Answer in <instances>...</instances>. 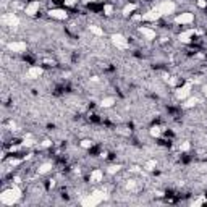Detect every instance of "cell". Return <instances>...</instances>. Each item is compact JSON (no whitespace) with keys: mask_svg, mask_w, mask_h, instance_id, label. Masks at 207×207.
<instances>
[{"mask_svg":"<svg viewBox=\"0 0 207 207\" xmlns=\"http://www.w3.org/2000/svg\"><path fill=\"white\" fill-rule=\"evenodd\" d=\"M8 50H11V52H25L26 42H10L8 44Z\"/></svg>","mask_w":207,"mask_h":207,"instance_id":"obj_9","label":"cell"},{"mask_svg":"<svg viewBox=\"0 0 207 207\" xmlns=\"http://www.w3.org/2000/svg\"><path fill=\"white\" fill-rule=\"evenodd\" d=\"M204 201H206V199H204V197H201V199H197V201H194V202H193V204H191V206H194V207H196V206H201V204H202V202H204Z\"/></svg>","mask_w":207,"mask_h":207,"instance_id":"obj_27","label":"cell"},{"mask_svg":"<svg viewBox=\"0 0 207 207\" xmlns=\"http://www.w3.org/2000/svg\"><path fill=\"white\" fill-rule=\"evenodd\" d=\"M194 34V31L193 29H188V31H185V32H181V34L178 36V39L181 41V42H185V44H188L191 41V36Z\"/></svg>","mask_w":207,"mask_h":207,"instance_id":"obj_13","label":"cell"},{"mask_svg":"<svg viewBox=\"0 0 207 207\" xmlns=\"http://www.w3.org/2000/svg\"><path fill=\"white\" fill-rule=\"evenodd\" d=\"M191 92V83H186L183 88H180L178 91H176V97L178 99H186L188 95H189Z\"/></svg>","mask_w":207,"mask_h":207,"instance_id":"obj_7","label":"cell"},{"mask_svg":"<svg viewBox=\"0 0 207 207\" xmlns=\"http://www.w3.org/2000/svg\"><path fill=\"white\" fill-rule=\"evenodd\" d=\"M76 2H78V0H65V4H67V5H74Z\"/></svg>","mask_w":207,"mask_h":207,"instance_id":"obj_30","label":"cell"},{"mask_svg":"<svg viewBox=\"0 0 207 207\" xmlns=\"http://www.w3.org/2000/svg\"><path fill=\"white\" fill-rule=\"evenodd\" d=\"M155 165H157V162H155V160H149V162H146L144 167H146V170H154Z\"/></svg>","mask_w":207,"mask_h":207,"instance_id":"obj_23","label":"cell"},{"mask_svg":"<svg viewBox=\"0 0 207 207\" xmlns=\"http://www.w3.org/2000/svg\"><path fill=\"white\" fill-rule=\"evenodd\" d=\"M113 104H115V99H113V97H105V99H102V102H100V105L105 107V109L112 107Z\"/></svg>","mask_w":207,"mask_h":207,"instance_id":"obj_16","label":"cell"},{"mask_svg":"<svg viewBox=\"0 0 207 207\" xmlns=\"http://www.w3.org/2000/svg\"><path fill=\"white\" fill-rule=\"evenodd\" d=\"M42 74V68L41 67H31L28 70V76L31 78V79H36V78H39Z\"/></svg>","mask_w":207,"mask_h":207,"instance_id":"obj_11","label":"cell"},{"mask_svg":"<svg viewBox=\"0 0 207 207\" xmlns=\"http://www.w3.org/2000/svg\"><path fill=\"white\" fill-rule=\"evenodd\" d=\"M37 11H39V2H31V4L26 7V15H29V16L36 15Z\"/></svg>","mask_w":207,"mask_h":207,"instance_id":"obj_12","label":"cell"},{"mask_svg":"<svg viewBox=\"0 0 207 207\" xmlns=\"http://www.w3.org/2000/svg\"><path fill=\"white\" fill-rule=\"evenodd\" d=\"M133 20H134V21H139V20H142V16H141V15H134Z\"/></svg>","mask_w":207,"mask_h":207,"instance_id":"obj_32","label":"cell"},{"mask_svg":"<svg viewBox=\"0 0 207 207\" xmlns=\"http://www.w3.org/2000/svg\"><path fill=\"white\" fill-rule=\"evenodd\" d=\"M160 16H162V13L159 11V8H155V10H151V11H147V13H144L142 20L144 21H155V20H159Z\"/></svg>","mask_w":207,"mask_h":207,"instance_id":"obj_6","label":"cell"},{"mask_svg":"<svg viewBox=\"0 0 207 207\" xmlns=\"http://www.w3.org/2000/svg\"><path fill=\"white\" fill-rule=\"evenodd\" d=\"M107 199V194L104 191H94L92 194H88L84 199L81 201V206L83 207H94V206H99L100 202Z\"/></svg>","mask_w":207,"mask_h":207,"instance_id":"obj_2","label":"cell"},{"mask_svg":"<svg viewBox=\"0 0 207 207\" xmlns=\"http://www.w3.org/2000/svg\"><path fill=\"white\" fill-rule=\"evenodd\" d=\"M42 146H44V147H49V146H50V141H49V139H46V141L42 142Z\"/></svg>","mask_w":207,"mask_h":207,"instance_id":"obj_33","label":"cell"},{"mask_svg":"<svg viewBox=\"0 0 207 207\" xmlns=\"http://www.w3.org/2000/svg\"><path fill=\"white\" fill-rule=\"evenodd\" d=\"M202 91H204V94L207 95V84H206V86H204V88H202Z\"/></svg>","mask_w":207,"mask_h":207,"instance_id":"obj_34","label":"cell"},{"mask_svg":"<svg viewBox=\"0 0 207 207\" xmlns=\"http://www.w3.org/2000/svg\"><path fill=\"white\" fill-rule=\"evenodd\" d=\"M49 16L57 18V20H65V18H67V13H65V10H58V8H53V10L49 11Z\"/></svg>","mask_w":207,"mask_h":207,"instance_id":"obj_10","label":"cell"},{"mask_svg":"<svg viewBox=\"0 0 207 207\" xmlns=\"http://www.w3.org/2000/svg\"><path fill=\"white\" fill-rule=\"evenodd\" d=\"M189 147H191L189 142H183V144H181V151H188Z\"/></svg>","mask_w":207,"mask_h":207,"instance_id":"obj_28","label":"cell"},{"mask_svg":"<svg viewBox=\"0 0 207 207\" xmlns=\"http://www.w3.org/2000/svg\"><path fill=\"white\" fill-rule=\"evenodd\" d=\"M136 10V5L134 4H130V5H126V7L123 8V15H130L131 11H134Z\"/></svg>","mask_w":207,"mask_h":207,"instance_id":"obj_20","label":"cell"},{"mask_svg":"<svg viewBox=\"0 0 207 207\" xmlns=\"http://www.w3.org/2000/svg\"><path fill=\"white\" fill-rule=\"evenodd\" d=\"M112 42H113V46H116L118 49H126L128 47V41L123 37L121 34H113L112 36Z\"/></svg>","mask_w":207,"mask_h":207,"instance_id":"obj_5","label":"cell"},{"mask_svg":"<svg viewBox=\"0 0 207 207\" xmlns=\"http://www.w3.org/2000/svg\"><path fill=\"white\" fill-rule=\"evenodd\" d=\"M149 133H151V136H154V138H159V136H160V133H162V130H160V126H152Z\"/></svg>","mask_w":207,"mask_h":207,"instance_id":"obj_19","label":"cell"},{"mask_svg":"<svg viewBox=\"0 0 207 207\" xmlns=\"http://www.w3.org/2000/svg\"><path fill=\"white\" fill-rule=\"evenodd\" d=\"M89 29H91V32H92V34H95V36H102V34H104V31H102L99 26H89Z\"/></svg>","mask_w":207,"mask_h":207,"instance_id":"obj_21","label":"cell"},{"mask_svg":"<svg viewBox=\"0 0 207 207\" xmlns=\"http://www.w3.org/2000/svg\"><path fill=\"white\" fill-rule=\"evenodd\" d=\"M159 11H160L162 15H170V13H173L175 11V4H173L172 0H163L160 5H159Z\"/></svg>","mask_w":207,"mask_h":207,"instance_id":"obj_3","label":"cell"},{"mask_svg":"<svg viewBox=\"0 0 207 207\" xmlns=\"http://www.w3.org/2000/svg\"><path fill=\"white\" fill-rule=\"evenodd\" d=\"M104 11H105V15H112V11H113V7H112V5H105V8H104Z\"/></svg>","mask_w":207,"mask_h":207,"instance_id":"obj_26","label":"cell"},{"mask_svg":"<svg viewBox=\"0 0 207 207\" xmlns=\"http://www.w3.org/2000/svg\"><path fill=\"white\" fill-rule=\"evenodd\" d=\"M102 176H104V173H102V170H94V172L91 173V183H99V181H102Z\"/></svg>","mask_w":207,"mask_h":207,"instance_id":"obj_14","label":"cell"},{"mask_svg":"<svg viewBox=\"0 0 207 207\" xmlns=\"http://www.w3.org/2000/svg\"><path fill=\"white\" fill-rule=\"evenodd\" d=\"M81 146H83L84 149H89V147L92 146V142H91L89 139H84V141H81Z\"/></svg>","mask_w":207,"mask_h":207,"instance_id":"obj_25","label":"cell"},{"mask_svg":"<svg viewBox=\"0 0 207 207\" xmlns=\"http://www.w3.org/2000/svg\"><path fill=\"white\" fill-rule=\"evenodd\" d=\"M23 144H25V146H32V144H34V141L28 138V139H25V142H23Z\"/></svg>","mask_w":207,"mask_h":207,"instance_id":"obj_29","label":"cell"},{"mask_svg":"<svg viewBox=\"0 0 207 207\" xmlns=\"http://www.w3.org/2000/svg\"><path fill=\"white\" fill-rule=\"evenodd\" d=\"M196 104H197V99H196V97H191V99H188V100H186L183 105H185L186 109H189V107H194Z\"/></svg>","mask_w":207,"mask_h":207,"instance_id":"obj_18","label":"cell"},{"mask_svg":"<svg viewBox=\"0 0 207 207\" xmlns=\"http://www.w3.org/2000/svg\"><path fill=\"white\" fill-rule=\"evenodd\" d=\"M2 23H4V25H7V26H11V28H16V26L20 25V20H18L16 15L7 13V15H4V16H2Z\"/></svg>","mask_w":207,"mask_h":207,"instance_id":"obj_4","label":"cell"},{"mask_svg":"<svg viewBox=\"0 0 207 207\" xmlns=\"http://www.w3.org/2000/svg\"><path fill=\"white\" fill-rule=\"evenodd\" d=\"M197 5H199L201 8H204V7H206V5H207V4H206V2H204V0H199V2H197Z\"/></svg>","mask_w":207,"mask_h":207,"instance_id":"obj_31","label":"cell"},{"mask_svg":"<svg viewBox=\"0 0 207 207\" xmlns=\"http://www.w3.org/2000/svg\"><path fill=\"white\" fill-rule=\"evenodd\" d=\"M193 20H194L193 13H181L176 18V23H180V25H188V23H191Z\"/></svg>","mask_w":207,"mask_h":207,"instance_id":"obj_8","label":"cell"},{"mask_svg":"<svg viewBox=\"0 0 207 207\" xmlns=\"http://www.w3.org/2000/svg\"><path fill=\"white\" fill-rule=\"evenodd\" d=\"M136 181H134V180H130V181L126 183V189L128 191H136Z\"/></svg>","mask_w":207,"mask_h":207,"instance_id":"obj_22","label":"cell"},{"mask_svg":"<svg viewBox=\"0 0 207 207\" xmlns=\"http://www.w3.org/2000/svg\"><path fill=\"white\" fill-rule=\"evenodd\" d=\"M20 197H21V191L18 189L16 186H13V188H8V189L2 191L0 202L4 206H13V204H16L20 201Z\"/></svg>","mask_w":207,"mask_h":207,"instance_id":"obj_1","label":"cell"},{"mask_svg":"<svg viewBox=\"0 0 207 207\" xmlns=\"http://www.w3.org/2000/svg\"><path fill=\"white\" fill-rule=\"evenodd\" d=\"M50 168H52V163H49V162H47V163H42L41 167H39V170H37V172L41 173V175H44V173L50 172Z\"/></svg>","mask_w":207,"mask_h":207,"instance_id":"obj_17","label":"cell"},{"mask_svg":"<svg viewBox=\"0 0 207 207\" xmlns=\"http://www.w3.org/2000/svg\"><path fill=\"white\" fill-rule=\"evenodd\" d=\"M139 31H141V34H142L146 39H155V31H152V29H149V28H141Z\"/></svg>","mask_w":207,"mask_h":207,"instance_id":"obj_15","label":"cell"},{"mask_svg":"<svg viewBox=\"0 0 207 207\" xmlns=\"http://www.w3.org/2000/svg\"><path fill=\"white\" fill-rule=\"evenodd\" d=\"M120 168H121V165H112V167H109V173L113 175V173L120 172Z\"/></svg>","mask_w":207,"mask_h":207,"instance_id":"obj_24","label":"cell"},{"mask_svg":"<svg viewBox=\"0 0 207 207\" xmlns=\"http://www.w3.org/2000/svg\"><path fill=\"white\" fill-rule=\"evenodd\" d=\"M91 2H99V0H91Z\"/></svg>","mask_w":207,"mask_h":207,"instance_id":"obj_35","label":"cell"}]
</instances>
